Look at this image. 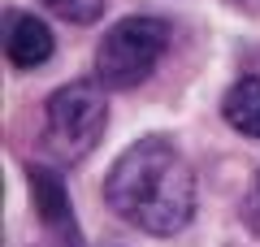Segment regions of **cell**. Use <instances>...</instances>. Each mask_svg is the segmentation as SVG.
<instances>
[{
  "label": "cell",
  "mask_w": 260,
  "mask_h": 247,
  "mask_svg": "<svg viewBox=\"0 0 260 247\" xmlns=\"http://www.w3.org/2000/svg\"><path fill=\"white\" fill-rule=\"evenodd\" d=\"M104 200L135 230L169 238L195 217V169L169 139H139L113 161Z\"/></svg>",
  "instance_id": "obj_1"
},
{
  "label": "cell",
  "mask_w": 260,
  "mask_h": 247,
  "mask_svg": "<svg viewBox=\"0 0 260 247\" xmlns=\"http://www.w3.org/2000/svg\"><path fill=\"white\" fill-rule=\"evenodd\" d=\"M109 126V104H104L100 82H65L61 91L48 96L44 104V147L52 152V161L78 165L95 152V143L104 139Z\"/></svg>",
  "instance_id": "obj_2"
},
{
  "label": "cell",
  "mask_w": 260,
  "mask_h": 247,
  "mask_svg": "<svg viewBox=\"0 0 260 247\" xmlns=\"http://www.w3.org/2000/svg\"><path fill=\"white\" fill-rule=\"evenodd\" d=\"M165 48H169L165 18H121L95 48V82L109 91H130V87L148 82Z\"/></svg>",
  "instance_id": "obj_3"
},
{
  "label": "cell",
  "mask_w": 260,
  "mask_h": 247,
  "mask_svg": "<svg viewBox=\"0 0 260 247\" xmlns=\"http://www.w3.org/2000/svg\"><path fill=\"white\" fill-rule=\"evenodd\" d=\"M30 178V200H35V212L52 234H61L70 247H78V226H74V208H70V195H65L61 178L44 165H26Z\"/></svg>",
  "instance_id": "obj_4"
},
{
  "label": "cell",
  "mask_w": 260,
  "mask_h": 247,
  "mask_svg": "<svg viewBox=\"0 0 260 247\" xmlns=\"http://www.w3.org/2000/svg\"><path fill=\"white\" fill-rule=\"evenodd\" d=\"M52 30L30 13H9L5 18V56L13 70H39L52 56Z\"/></svg>",
  "instance_id": "obj_5"
},
{
  "label": "cell",
  "mask_w": 260,
  "mask_h": 247,
  "mask_svg": "<svg viewBox=\"0 0 260 247\" xmlns=\"http://www.w3.org/2000/svg\"><path fill=\"white\" fill-rule=\"evenodd\" d=\"M221 113H225V121H230L239 135L260 139V78L256 74H243L230 91H225Z\"/></svg>",
  "instance_id": "obj_6"
},
{
  "label": "cell",
  "mask_w": 260,
  "mask_h": 247,
  "mask_svg": "<svg viewBox=\"0 0 260 247\" xmlns=\"http://www.w3.org/2000/svg\"><path fill=\"white\" fill-rule=\"evenodd\" d=\"M39 5H48L56 18L74 22V26H91V22L104 13V5H109V0H39Z\"/></svg>",
  "instance_id": "obj_7"
},
{
  "label": "cell",
  "mask_w": 260,
  "mask_h": 247,
  "mask_svg": "<svg viewBox=\"0 0 260 247\" xmlns=\"http://www.w3.org/2000/svg\"><path fill=\"white\" fill-rule=\"evenodd\" d=\"M243 226L260 238V169H256V178H251L247 195H243Z\"/></svg>",
  "instance_id": "obj_8"
}]
</instances>
